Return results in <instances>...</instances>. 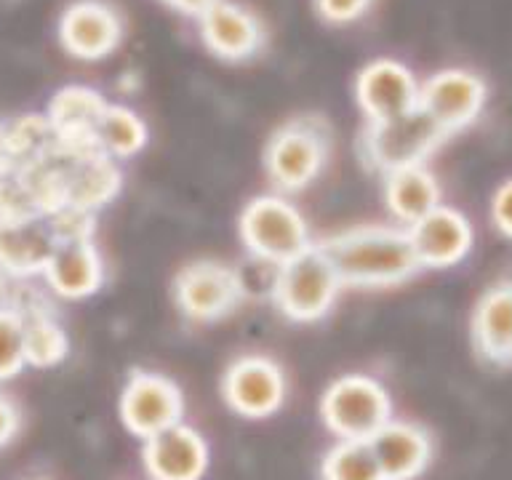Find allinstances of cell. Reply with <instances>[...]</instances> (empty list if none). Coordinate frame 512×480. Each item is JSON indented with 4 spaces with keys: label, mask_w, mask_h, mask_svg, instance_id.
<instances>
[{
    "label": "cell",
    "mask_w": 512,
    "mask_h": 480,
    "mask_svg": "<svg viewBox=\"0 0 512 480\" xmlns=\"http://www.w3.org/2000/svg\"><path fill=\"white\" fill-rule=\"evenodd\" d=\"M342 288H392L414 280L422 270L408 227L360 224L318 240Z\"/></svg>",
    "instance_id": "obj_1"
},
{
    "label": "cell",
    "mask_w": 512,
    "mask_h": 480,
    "mask_svg": "<svg viewBox=\"0 0 512 480\" xmlns=\"http://www.w3.org/2000/svg\"><path fill=\"white\" fill-rule=\"evenodd\" d=\"M331 126L323 115H296L275 128L264 144V171L275 190H307L331 158Z\"/></svg>",
    "instance_id": "obj_2"
},
{
    "label": "cell",
    "mask_w": 512,
    "mask_h": 480,
    "mask_svg": "<svg viewBox=\"0 0 512 480\" xmlns=\"http://www.w3.org/2000/svg\"><path fill=\"white\" fill-rule=\"evenodd\" d=\"M448 139L451 136L416 107L400 118L379 123L366 120L358 136V158L371 174L387 176L400 168L424 166L432 152Z\"/></svg>",
    "instance_id": "obj_3"
},
{
    "label": "cell",
    "mask_w": 512,
    "mask_h": 480,
    "mask_svg": "<svg viewBox=\"0 0 512 480\" xmlns=\"http://www.w3.org/2000/svg\"><path fill=\"white\" fill-rule=\"evenodd\" d=\"M339 291L342 283L328 256L320 251L318 243H312L299 256L275 267L270 299L283 318L294 323H315L326 318Z\"/></svg>",
    "instance_id": "obj_4"
},
{
    "label": "cell",
    "mask_w": 512,
    "mask_h": 480,
    "mask_svg": "<svg viewBox=\"0 0 512 480\" xmlns=\"http://www.w3.org/2000/svg\"><path fill=\"white\" fill-rule=\"evenodd\" d=\"M240 240L251 259L272 267L286 264L312 246L302 211L283 195H256L240 211Z\"/></svg>",
    "instance_id": "obj_5"
},
{
    "label": "cell",
    "mask_w": 512,
    "mask_h": 480,
    "mask_svg": "<svg viewBox=\"0 0 512 480\" xmlns=\"http://www.w3.org/2000/svg\"><path fill=\"white\" fill-rule=\"evenodd\" d=\"M320 416L339 440H368L392 419L390 392L366 374H344L328 384Z\"/></svg>",
    "instance_id": "obj_6"
},
{
    "label": "cell",
    "mask_w": 512,
    "mask_h": 480,
    "mask_svg": "<svg viewBox=\"0 0 512 480\" xmlns=\"http://www.w3.org/2000/svg\"><path fill=\"white\" fill-rule=\"evenodd\" d=\"M246 299V283L235 267L216 259H195L174 278V302L187 320L214 323L238 310Z\"/></svg>",
    "instance_id": "obj_7"
},
{
    "label": "cell",
    "mask_w": 512,
    "mask_h": 480,
    "mask_svg": "<svg viewBox=\"0 0 512 480\" xmlns=\"http://www.w3.org/2000/svg\"><path fill=\"white\" fill-rule=\"evenodd\" d=\"M120 419L139 440L182 422L184 398L179 384L158 371H131L120 392Z\"/></svg>",
    "instance_id": "obj_8"
},
{
    "label": "cell",
    "mask_w": 512,
    "mask_h": 480,
    "mask_svg": "<svg viewBox=\"0 0 512 480\" xmlns=\"http://www.w3.org/2000/svg\"><path fill=\"white\" fill-rule=\"evenodd\" d=\"M222 398L238 416L264 419L286 400V374L267 355H243L224 371Z\"/></svg>",
    "instance_id": "obj_9"
},
{
    "label": "cell",
    "mask_w": 512,
    "mask_h": 480,
    "mask_svg": "<svg viewBox=\"0 0 512 480\" xmlns=\"http://www.w3.org/2000/svg\"><path fill=\"white\" fill-rule=\"evenodd\" d=\"M486 104V83L467 70H440L419 86V110L448 136L478 120Z\"/></svg>",
    "instance_id": "obj_10"
},
{
    "label": "cell",
    "mask_w": 512,
    "mask_h": 480,
    "mask_svg": "<svg viewBox=\"0 0 512 480\" xmlns=\"http://www.w3.org/2000/svg\"><path fill=\"white\" fill-rule=\"evenodd\" d=\"M355 99L368 123L392 120L419 107V83L406 64L374 59L355 78Z\"/></svg>",
    "instance_id": "obj_11"
},
{
    "label": "cell",
    "mask_w": 512,
    "mask_h": 480,
    "mask_svg": "<svg viewBox=\"0 0 512 480\" xmlns=\"http://www.w3.org/2000/svg\"><path fill=\"white\" fill-rule=\"evenodd\" d=\"M123 22L118 11L104 0H75L59 19V43L70 56L99 62L120 46Z\"/></svg>",
    "instance_id": "obj_12"
},
{
    "label": "cell",
    "mask_w": 512,
    "mask_h": 480,
    "mask_svg": "<svg viewBox=\"0 0 512 480\" xmlns=\"http://www.w3.org/2000/svg\"><path fill=\"white\" fill-rule=\"evenodd\" d=\"M475 358L488 368H512V272L478 296L470 318Z\"/></svg>",
    "instance_id": "obj_13"
},
{
    "label": "cell",
    "mask_w": 512,
    "mask_h": 480,
    "mask_svg": "<svg viewBox=\"0 0 512 480\" xmlns=\"http://www.w3.org/2000/svg\"><path fill=\"white\" fill-rule=\"evenodd\" d=\"M408 238L422 270H448L464 262L475 246L470 219L451 206L440 203L435 211L408 227Z\"/></svg>",
    "instance_id": "obj_14"
},
{
    "label": "cell",
    "mask_w": 512,
    "mask_h": 480,
    "mask_svg": "<svg viewBox=\"0 0 512 480\" xmlns=\"http://www.w3.org/2000/svg\"><path fill=\"white\" fill-rule=\"evenodd\" d=\"M102 91L91 86H64L48 102L46 118L56 134V144L75 158L102 152L96 147L94 128L107 110Z\"/></svg>",
    "instance_id": "obj_15"
},
{
    "label": "cell",
    "mask_w": 512,
    "mask_h": 480,
    "mask_svg": "<svg viewBox=\"0 0 512 480\" xmlns=\"http://www.w3.org/2000/svg\"><path fill=\"white\" fill-rule=\"evenodd\" d=\"M200 43L224 62H246L264 46V27L254 11L232 0H214L198 16Z\"/></svg>",
    "instance_id": "obj_16"
},
{
    "label": "cell",
    "mask_w": 512,
    "mask_h": 480,
    "mask_svg": "<svg viewBox=\"0 0 512 480\" xmlns=\"http://www.w3.org/2000/svg\"><path fill=\"white\" fill-rule=\"evenodd\" d=\"M142 462L152 480H203L208 446L198 430L179 422L144 440Z\"/></svg>",
    "instance_id": "obj_17"
},
{
    "label": "cell",
    "mask_w": 512,
    "mask_h": 480,
    "mask_svg": "<svg viewBox=\"0 0 512 480\" xmlns=\"http://www.w3.org/2000/svg\"><path fill=\"white\" fill-rule=\"evenodd\" d=\"M384 480H416L432 459L430 432L414 422L390 419L368 438Z\"/></svg>",
    "instance_id": "obj_18"
},
{
    "label": "cell",
    "mask_w": 512,
    "mask_h": 480,
    "mask_svg": "<svg viewBox=\"0 0 512 480\" xmlns=\"http://www.w3.org/2000/svg\"><path fill=\"white\" fill-rule=\"evenodd\" d=\"M48 288L62 299H86L96 294L104 283L102 254L94 240L80 243H56V251L43 270Z\"/></svg>",
    "instance_id": "obj_19"
},
{
    "label": "cell",
    "mask_w": 512,
    "mask_h": 480,
    "mask_svg": "<svg viewBox=\"0 0 512 480\" xmlns=\"http://www.w3.org/2000/svg\"><path fill=\"white\" fill-rule=\"evenodd\" d=\"M54 251L56 238L46 219L0 224V272L6 278L43 275Z\"/></svg>",
    "instance_id": "obj_20"
},
{
    "label": "cell",
    "mask_w": 512,
    "mask_h": 480,
    "mask_svg": "<svg viewBox=\"0 0 512 480\" xmlns=\"http://www.w3.org/2000/svg\"><path fill=\"white\" fill-rule=\"evenodd\" d=\"M384 179V203L400 227H411L440 206V184L427 166L392 171Z\"/></svg>",
    "instance_id": "obj_21"
},
{
    "label": "cell",
    "mask_w": 512,
    "mask_h": 480,
    "mask_svg": "<svg viewBox=\"0 0 512 480\" xmlns=\"http://www.w3.org/2000/svg\"><path fill=\"white\" fill-rule=\"evenodd\" d=\"M120 187L123 171L118 168V160L107 158L104 152L75 158L67 176V206L96 214L118 198Z\"/></svg>",
    "instance_id": "obj_22"
},
{
    "label": "cell",
    "mask_w": 512,
    "mask_h": 480,
    "mask_svg": "<svg viewBox=\"0 0 512 480\" xmlns=\"http://www.w3.org/2000/svg\"><path fill=\"white\" fill-rule=\"evenodd\" d=\"M19 315L24 318V355L27 366L51 368L62 363L70 352V339L62 323L54 318V312L46 302H11Z\"/></svg>",
    "instance_id": "obj_23"
},
{
    "label": "cell",
    "mask_w": 512,
    "mask_h": 480,
    "mask_svg": "<svg viewBox=\"0 0 512 480\" xmlns=\"http://www.w3.org/2000/svg\"><path fill=\"white\" fill-rule=\"evenodd\" d=\"M96 147L112 160H128L147 147V123L126 104H107L94 128Z\"/></svg>",
    "instance_id": "obj_24"
},
{
    "label": "cell",
    "mask_w": 512,
    "mask_h": 480,
    "mask_svg": "<svg viewBox=\"0 0 512 480\" xmlns=\"http://www.w3.org/2000/svg\"><path fill=\"white\" fill-rule=\"evenodd\" d=\"M6 147L11 160V174L19 168L30 166L35 160L46 158L56 147V134L46 115H22V118L6 123Z\"/></svg>",
    "instance_id": "obj_25"
},
{
    "label": "cell",
    "mask_w": 512,
    "mask_h": 480,
    "mask_svg": "<svg viewBox=\"0 0 512 480\" xmlns=\"http://www.w3.org/2000/svg\"><path fill=\"white\" fill-rule=\"evenodd\" d=\"M323 480H384L368 440H336V446L323 456Z\"/></svg>",
    "instance_id": "obj_26"
},
{
    "label": "cell",
    "mask_w": 512,
    "mask_h": 480,
    "mask_svg": "<svg viewBox=\"0 0 512 480\" xmlns=\"http://www.w3.org/2000/svg\"><path fill=\"white\" fill-rule=\"evenodd\" d=\"M24 366V318L11 304H0V382L22 374Z\"/></svg>",
    "instance_id": "obj_27"
},
{
    "label": "cell",
    "mask_w": 512,
    "mask_h": 480,
    "mask_svg": "<svg viewBox=\"0 0 512 480\" xmlns=\"http://www.w3.org/2000/svg\"><path fill=\"white\" fill-rule=\"evenodd\" d=\"M56 243H80V240H94L96 214L80 211V208H62L46 219Z\"/></svg>",
    "instance_id": "obj_28"
},
{
    "label": "cell",
    "mask_w": 512,
    "mask_h": 480,
    "mask_svg": "<svg viewBox=\"0 0 512 480\" xmlns=\"http://www.w3.org/2000/svg\"><path fill=\"white\" fill-rule=\"evenodd\" d=\"M374 6V0H315V11L328 24H352Z\"/></svg>",
    "instance_id": "obj_29"
},
{
    "label": "cell",
    "mask_w": 512,
    "mask_h": 480,
    "mask_svg": "<svg viewBox=\"0 0 512 480\" xmlns=\"http://www.w3.org/2000/svg\"><path fill=\"white\" fill-rule=\"evenodd\" d=\"M491 222L504 238L512 240V179L499 184V190L491 198Z\"/></svg>",
    "instance_id": "obj_30"
},
{
    "label": "cell",
    "mask_w": 512,
    "mask_h": 480,
    "mask_svg": "<svg viewBox=\"0 0 512 480\" xmlns=\"http://www.w3.org/2000/svg\"><path fill=\"white\" fill-rule=\"evenodd\" d=\"M19 432V411L6 395H0V446H6Z\"/></svg>",
    "instance_id": "obj_31"
},
{
    "label": "cell",
    "mask_w": 512,
    "mask_h": 480,
    "mask_svg": "<svg viewBox=\"0 0 512 480\" xmlns=\"http://www.w3.org/2000/svg\"><path fill=\"white\" fill-rule=\"evenodd\" d=\"M168 8H174L182 16H190V19H198L203 11H206L214 0H163Z\"/></svg>",
    "instance_id": "obj_32"
},
{
    "label": "cell",
    "mask_w": 512,
    "mask_h": 480,
    "mask_svg": "<svg viewBox=\"0 0 512 480\" xmlns=\"http://www.w3.org/2000/svg\"><path fill=\"white\" fill-rule=\"evenodd\" d=\"M11 174V160L6 147V123H0V176Z\"/></svg>",
    "instance_id": "obj_33"
},
{
    "label": "cell",
    "mask_w": 512,
    "mask_h": 480,
    "mask_svg": "<svg viewBox=\"0 0 512 480\" xmlns=\"http://www.w3.org/2000/svg\"><path fill=\"white\" fill-rule=\"evenodd\" d=\"M8 283H6V275H3V272H0V304H3V299H6L8 296Z\"/></svg>",
    "instance_id": "obj_34"
}]
</instances>
